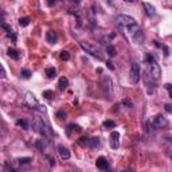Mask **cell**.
Returning <instances> with one entry per match:
<instances>
[{"mask_svg":"<svg viewBox=\"0 0 172 172\" xmlns=\"http://www.w3.org/2000/svg\"><path fill=\"white\" fill-rule=\"evenodd\" d=\"M144 63L147 65V69H148V74H151V77L153 78L155 81H157L160 78V74H161V70H160V66L157 65L156 59L152 54H145L144 57Z\"/></svg>","mask_w":172,"mask_h":172,"instance_id":"obj_1","label":"cell"},{"mask_svg":"<svg viewBox=\"0 0 172 172\" xmlns=\"http://www.w3.org/2000/svg\"><path fill=\"white\" fill-rule=\"evenodd\" d=\"M140 74H141L140 66L137 63H133L131 67V73H129V81H131L133 85H136L140 81Z\"/></svg>","mask_w":172,"mask_h":172,"instance_id":"obj_2","label":"cell"},{"mask_svg":"<svg viewBox=\"0 0 172 172\" xmlns=\"http://www.w3.org/2000/svg\"><path fill=\"white\" fill-rule=\"evenodd\" d=\"M117 23L122 27L128 28V27H132V26L136 24V20L132 18V16H128V15H118L117 16Z\"/></svg>","mask_w":172,"mask_h":172,"instance_id":"obj_3","label":"cell"},{"mask_svg":"<svg viewBox=\"0 0 172 172\" xmlns=\"http://www.w3.org/2000/svg\"><path fill=\"white\" fill-rule=\"evenodd\" d=\"M152 126L153 128H157V129H161V128H165L168 126V120L161 114H157L156 117L152 120Z\"/></svg>","mask_w":172,"mask_h":172,"instance_id":"obj_4","label":"cell"},{"mask_svg":"<svg viewBox=\"0 0 172 172\" xmlns=\"http://www.w3.org/2000/svg\"><path fill=\"white\" fill-rule=\"evenodd\" d=\"M32 129L38 133L46 135V125H44V122L42 118H35L34 121H32Z\"/></svg>","mask_w":172,"mask_h":172,"instance_id":"obj_5","label":"cell"},{"mask_svg":"<svg viewBox=\"0 0 172 172\" xmlns=\"http://www.w3.org/2000/svg\"><path fill=\"white\" fill-rule=\"evenodd\" d=\"M81 47H82L83 50L86 51V53L92 54V55H94V57L98 58V59H101V54H100V50H98V48H96V47H93L90 43H85V42H82V43H81Z\"/></svg>","mask_w":172,"mask_h":172,"instance_id":"obj_6","label":"cell"},{"mask_svg":"<svg viewBox=\"0 0 172 172\" xmlns=\"http://www.w3.org/2000/svg\"><path fill=\"white\" fill-rule=\"evenodd\" d=\"M118 145H120V135H118V132L113 131L110 133V147L113 149H117Z\"/></svg>","mask_w":172,"mask_h":172,"instance_id":"obj_7","label":"cell"},{"mask_svg":"<svg viewBox=\"0 0 172 172\" xmlns=\"http://www.w3.org/2000/svg\"><path fill=\"white\" fill-rule=\"evenodd\" d=\"M26 102H27L31 108H37V106H39V102H38V100L35 98V96L32 93L26 94Z\"/></svg>","mask_w":172,"mask_h":172,"instance_id":"obj_8","label":"cell"},{"mask_svg":"<svg viewBox=\"0 0 172 172\" xmlns=\"http://www.w3.org/2000/svg\"><path fill=\"white\" fill-rule=\"evenodd\" d=\"M96 165H97V168H100V170H108V167H109L108 160H106L104 156L97 159V160H96Z\"/></svg>","mask_w":172,"mask_h":172,"instance_id":"obj_9","label":"cell"},{"mask_svg":"<svg viewBox=\"0 0 172 172\" xmlns=\"http://www.w3.org/2000/svg\"><path fill=\"white\" fill-rule=\"evenodd\" d=\"M142 7H144L145 14H147L148 16H153L155 14H156V9H155V7H153V5H151L149 3H142Z\"/></svg>","mask_w":172,"mask_h":172,"instance_id":"obj_10","label":"cell"},{"mask_svg":"<svg viewBox=\"0 0 172 172\" xmlns=\"http://www.w3.org/2000/svg\"><path fill=\"white\" fill-rule=\"evenodd\" d=\"M132 39L135 40L137 44H141L142 42H144V35H142V31H141V30H139V31L132 37Z\"/></svg>","mask_w":172,"mask_h":172,"instance_id":"obj_11","label":"cell"},{"mask_svg":"<svg viewBox=\"0 0 172 172\" xmlns=\"http://www.w3.org/2000/svg\"><path fill=\"white\" fill-rule=\"evenodd\" d=\"M46 39H47L48 43L54 44V43H57L58 37H57V34H55L54 31H48V32H47V35H46Z\"/></svg>","mask_w":172,"mask_h":172,"instance_id":"obj_12","label":"cell"},{"mask_svg":"<svg viewBox=\"0 0 172 172\" xmlns=\"http://www.w3.org/2000/svg\"><path fill=\"white\" fill-rule=\"evenodd\" d=\"M59 155H61V157L62 159L67 160V159L70 157V151L67 148H65V147H59Z\"/></svg>","mask_w":172,"mask_h":172,"instance_id":"obj_13","label":"cell"},{"mask_svg":"<svg viewBox=\"0 0 172 172\" xmlns=\"http://www.w3.org/2000/svg\"><path fill=\"white\" fill-rule=\"evenodd\" d=\"M58 86H59L61 90H65L67 86H69V79H67L66 77H62V78L59 79V83H58Z\"/></svg>","mask_w":172,"mask_h":172,"instance_id":"obj_14","label":"cell"},{"mask_svg":"<svg viewBox=\"0 0 172 172\" xmlns=\"http://www.w3.org/2000/svg\"><path fill=\"white\" fill-rule=\"evenodd\" d=\"M7 54H8V57H9V58H12V59H15V61H18V59H19V53L15 50V48H8Z\"/></svg>","mask_w":172,"mask_h":172,"instance_id":"obj_15","label":"cell"},{"mask_svg":"<svg viewBox=\"0 0 172 172\" xmlns=\"http://www.w3.org/2000/svg\"><path fill=\"white\" fill-rule=\"evenodd\" d=\"M37 147L40 149V151H43L44 148L47 147V140H44V139H40V140L37 141Z\"/></svg>","mask_w":172,"mask_h":172,"instance_id":"obj_16","label":"cell"},{"mask_svg":"<svg viewBox=\"0 0 172 172\" xmlns=\"http://www.w3.org/2000/svg\"><path fill=\"white\" fill-rule=\"evenodd\" d=\"M46 74L48 78H55V75H57V71H55L54 67H48V69L46 70Z\"/></svg>","mask_w":172,"mask_h":172,"instance_id":"obj_17","label":"cell"},{"mask_svg":"<svg viewBox=\"0 0 172 172\" xmlns=\"http://www.w3.org/2000/svg\"><path fill=\"white\" fill-rule=\"evenodd\" d=\"M16 125L18 126H20L22 129H28V124H27V121H26V120H18V121H16Z\"/></svg>","mask_w":172,"mask_h":172,"instance_id":"obj_18","label":"cell"},{"mask_svg":"<svg viewBox=\"0 0 172 172\" xmlns=\"http://www.w3.org/2000/svg\"><path fill=\"white\" fill-rule=\"evenodd\" d=\"M106 53H108L109 57H116L117 51H116V48L113 46H108V47H106Z\"/></svg>","mask_w":172,"mask_h":172,"instance_id":"obj_19","label":"cell"},{"mask_svg":"<svg viewBox=\"0 0 172 172\" xmlns=\"http://www.w3.org/2000/svg\"><path fill=\"white\" fill-rule=\"evenodd\" d=\"M19 24H20L22 27H27V26L30 24V19L28 18H20L19 19Z\"/></svg>","mask_w":172,"mask_h":172,"instance_id":"obj_20","label":"cell"},{"mask_svg":"<svg viewBox=\"0 0 172 172\" xmlns=\"http://www.w3.org/2000/svg\"><path fill=\"white\" fill-rule=\"evenodd\" d=\"M104 126L105 128H108V129H113L116 126V124H114V121H110V120H106L105 122H104Z\"/></svg>","mask_w":172,"mask_h":172,"instance_id":"obj_21","label":"cell"},{"mask_svg":"<svg viewBox=\"0 0 172 172\" xmlns=\"http://www.w3.org/2000/svg\"><path fill=\"white\" fill-rule=\"evenodd\" d=\"M89 144H90V147L92 148H96V147H98L100 145V140L98 139H92V140H89Z\"/></svg>","mask_w":172,"mask_h":172,"instance_id":"obj_22","label":"cell"},{"mask_svg":"<svg viewBox=\"0 0 172 172\" xmlns=\"http://www.w3.org/2000/svg\"><path fill=\"white\" fill-rule=\"evenodd\" d=\"M59 57H61V59H62V61H69L70 59V54L67 53V51H62Z\"/></svg>","mask_w":172,"mask_h":172,"instance_id":"obj_23","label":"cell"},{"mask_svg":"<svg viewBox=\"0 0 172 172\" xmlns=\"http://www.w3.org/2000/svg\"><path fill=\"white\" fill-rule=\"evenodd\" d=\"M20 74H22V77H23V78H30V77H31V71L27 70V69H23Z\"/></svg>","mask_w":172,"mask_h":172,"instance_id":"obj_24","label":"cell"},{"mask_svg":"<svg viewBox=\"0 0 172 172\" xmlns=\"http://www.w3.org/2000/svg\"><path fill=\"white\" fill-rule=\"evenodd\" d=\"M19 164H28L30 161H32V159L31 157H22V159H19Z\"/></svg>","mask_w":172,"mask_h":172,"instance_id":"obj_25","label":"cell"},{"mask_svg":"<svg viewBox=\"0 0 172 172\" xmlns=\"http://www.w3.org/2000/svg\"><path fill=\"white\" fill-rule=\"evenodd\" d=\"M43 97L44 98H51L53 97V92L51 90H46V92H43Z\"/></svg>","mask_w":172,"mask_h":172,"instance_id":"obj_26","label":"cell"},{"mask_svg":"<svg viewBox=\"0 0 172 172\" xmlns=\"http://www.w3.org/2000/svg\"><path fill=\"white\" fill-rule=\"evenodd\" d=\"M164 87L168 90V93H170V97L172 98V85H171V83H165Z\"/></svg>","mask_w":172,"mask_h":172,"instance_id":"obj_27","label":"cell"},{"mask_svg":"<svg viewBox=\"0 0 172 172\" xmlns=\"http://www.w3.org/2000/svg\"><path fill=\"white\" fill-rule=\"evenodd\" d=\"M87 142H89V140H87L86 137H81L79 140H78V144L79 145H85V144H87Z\"/></svg>","mask_w":172,"mask_h":172,"instance_id":"obj_28","label":"cell"},{"mask_svg":"<svg viewBox=\"0 0 172 172\" xmlns=\"http://www.w3.org/2000/svg\"><path fill=\"white\" fill-rule=\"evenodd\" d=\"M57 117H58V118H61V120H62V118H65V117H66V113H65V112H63V110H59V112H58V113H57Z\"/></svg>","mask_w":172,"mask_h":172,"instance_id":"obj_29","label":"cell"},{"mask_svg":"<svg viewBox=\"0 0 172 172\" xmlns=\"http://www.w3.org/2000/svg\"><path fill=\"white\" fill-rule=\"evenodd\" d=\"M55 3H57V0H47V5H48V7H53Z\"/></svg>","mask_w":172,"mask_h":172,"instance_id":"obj_30","label":"cell"},{"mask_svg":"<svg viewBox=\"0 0 172 172\" xmlns=\"http://www.w3.org/2000/svg\"><path fill=\"white\" fill-rule=\"evenodd\" d=\"M8 37H9V38H12V40H16V35H15L12 31H8Z\"/></svg>","mask_w":172,"mask_h":172,"instance_id":"obj_31","label":"cell"},{"mask_svg":"<svg viewBox=\"0 0 172 172\" xmlns=\"http://www.w3.org/2000/svg\"><path fill=\"white\" fill-rule=\"evenodd\" d=\"M164 108H165V110H167L168 113H172V106L170 105V104H167V105H165Z\"/></svg>","mask_w":172,"mask_h":172,"instance_id":"obj_32","label":"cell"},{"mask_svg":"<svg viewBox=\"0 0 172 172\" xmlns=\"http://www.w3.org/2000/svg\"><path fill=\"white\" fill-rule=\"evenodd\" d=\"M2 28H4V30H7V31H11V28H9L5 23H3V24H2Z\"/></svg>","mask_w":172,"mask_h":172,"instance_id":"obj_33","label":"cell"},{"mask_svg":"<svg viewBox=\"0 0 172 172\" xmlns=\"http://www.w3.org/2000/svg\"><path fill=\"white\" fill-rule=\"evenodd\" d=\"M2 77H3V78L5 77V69H4V66H2Z\"/></svg>","mask_w":172,"mask_h":172,"instance_id":"obj_34","label":"cell"},{"mask_svg":"<svg viewBox=\"0 0 172 172\" xmlns=\"http://www.w3.org/2000/svg\"><path fill=\"white\" fill-rule=\"evenodd\" d=\"M106 65H108V67H109V69H112V70L114 69V66H113V63H112V62H108Z\"/></svg>","mask_w":172,"mask_h":172,"instance_id":"obj_35","label":"cell"},{"mask_svg":"<svg viewBox=\"0 0 172 172\" xmlns=\"http://www.w3.org/2000/svg\"><path fill=\"white\" fill-rule=\"evenodd\" d=\"M124 2H125V3H133L135 0H124Z\"/></svg>","mask_w":172,"mask_h":172,"instance_id":"obj_36","label":"cell"}]
</instances>
